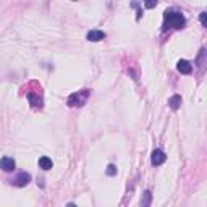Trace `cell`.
Masks as SVG:
<instances>
[{
  "mask_svg": "<svg viewBox=\"0 0 207 207\" xmlns=\"http://www.w3.org/2000/svg\"><path fill=\"white\" fill-rule=\"evenodd\" d=\"M163 18H165V25H163V29L167 28H175V29H181L186 25V20L180 12H175V10H167L163 13Z\"/></svg>",
  "mask_w": 207,
  "mask_h": 207,
  "instance_id": "obj_1",
  "label": "cell"
},
{
  "mask_svg": "<svg viewBox=\"0 0 207 207\" xmlns=\"http://www.w3.org/2000/svg\"><path fill=\"white\" fill-rule=\"evenodd\" d=\"M89 96H91L89 89H83V91H78V92L71 94L66 102H68L70 107H83L86 104V100L89 99Z\"/></svg>",
  "mask_w": 207,
  "mask_h": 207,
  "instance_id": "obj_2",
  "label": "cell"
},
{
  "mask_svg": "<svg viewBox=\"0 0 207 207\" xmlns=\"http://www.w3.org/2000/svg\"><path fill=\"white\" fill-rule=\"evenodd\" d=\"M150 160H152V165H162V163L167 160V155H165L163 150L155 149V150H152V157H150Z\"/></svg>",
  "mask_w": 207,
  "mask_h": 207,
  "instance_id": "obj_3",
  "label": "cell"
},
{
  "mask_svg": "<svg viewBox=\"0 0 207 207\" xmlns=\"http://www.w3.org/2000/svg\"><path fill=\"white\" fill-rule=\"evenodd\" d=\"M29 181H31V175L26 173V171H23V173H20L16 178L13 180V184L18 186V188H23V186H26Z\"/></svg>",
  "mask_w": 207,
  "mask_h": 207,
  "instance_id": "obj_4",
  "label": "cell"
},
{
  "mask_svg": "<svg viewBox=\"0 0 207 207\" xmlns=\"http://www.w3.org/2000/svg\"><path fill=\"white\" fill-rule=\"evenodd\" d=\"M0 168L3 171H13L15 170V160L12 157H2L0 158Z\"/></svg>",
  "mask_w": 207,
  "mask_h": 207,
  "instance_id": "obj_5",
  "label": "cell"
},
{
  "mask_svg": "<svg viewBox=\"0 0 207 207\" xmlns=\"http://www.w3.org/2000/svg\"><path fill=\"white\" fill-rule=\"evenodd\" d=\"M28 100L31 102V105H33L34 109H42V97L39 94L28 92Z\"/></svg>",
  "mask_w": 207,
  "mask_h": 207,
  "instance_id": "obj_6",
  "label": "cell"
},
{
  "mask_svg": "<svg viewBox=\"0 0 207 207\" xmlns=\"http://www.w3.org/2000/svg\"><path fill=\"white\" fill-rule=\"evenodd\" d=\"M87 41H92V42H97V41H102V39H105V33H102V31H97V29H92L87 33Z\"/></svg>",
  "mask_w": 207,
  "mask_h": 207,
  "instance_id": "obj_7",
  "label": "cell"
},
{
  "mask_svg": "<svg viewBox=\"0 0 207 207\" xmlns=\"http://www.w3.org/2000/svg\"><path fill=\"white\" fill-rule=\"evenodd\" d=\"M176 68H178V71L183 73V74H189L191 71H193V66H191V63L188 60H180Z\"/></svg>",
  "mask_w": 207,
  "mask_h": 207,
  "instance_id": "obj_8",
  "label": "cell"
},
{
  "mask_svg": "<svg viewBox=\"0 0 207 207\" xmlns=\"http://www.w3.org/2000/svg\"><path fill=\"white\" fill-rule=\"evenodd\" d=\"M39 167H41L42 170H50V168H52V160L44 155V157L39 158Z\"/></svg>",
  "mask_w": 207,
  "mask_h": 207,
  "instance_id": "obj_9",
  "label": "cell"
},
{
  "mask_svg": "<svg viewBox=\"0 0 207 207\" xmlns=\"http://www.w3.org/2000/svg\"><path fill=\"white\" fill-rule=\"evenodd\" d=\"M168 104H170V107L173 110H178L180 105H181V96H173V97H170Z\"/></svg>",
  "mask_w": 207,
  "mask_h": 207,
  "instance_id": "obj_10",
  "label": "cell"
},
{
  "mask_svg": "<svg viewBox=\"0 0 207 207\" xmlns=\"http://www.w3.org/2000/svg\"><path fill=\"white\" fill-rule=\"evenodd\" d=\"M150 197H152V194H150V191H146L144 193V197L141 199V206L142 207H147L150 204Z\"/></svg>",
  "mask_w": 207,
  "mask_h": 207,
  "instance_id": "obj_11",
  "label": "cell"
},
{
  "mask_svg": "<svg viewBox=\"0 0 207 207\" xmlns=\"http://www.w3.org/2000/svg\"><path fill=\"white\" fill-rule=\"evenodd\" d=\"M107 175H109V176H113V175H117V167H115L113 163H110V165L107 167Z\"/></svg>",
  "mask_w": 207,
  "mask_h": 207,
  "instance_id": "obj_12",
  "label": "cell"
},
{
  "mask_svg": "<svg viewBox=\"0 0 207 207\" xmlns=\"http://www.w3.org/2000/svg\"><path fill=\"white\" fill-rule=\"evenodd\" d=\"M144 5H146V8H154L157 5V0H144Z\"/></svg>",
  "mask_w": 207,
  "mask_h": 207,
  "instance_id": "obj_13",
  "label": "cell"
},
{
  "mask_svg": "<svg viewBox=\"0 0 207 207\" xmlns=\"http://www.w3.org/2000/svg\"><path fill=\"white\" fill-rule=\"evenodd\" d=\"M201 23H202V26H207V20H206V13H201Z\"/></svg>",
  "mask_w": 207,
  "mask_h": 207,
  "instance_id": "obj_14",
  "label": "cell"
}]
</instances>
